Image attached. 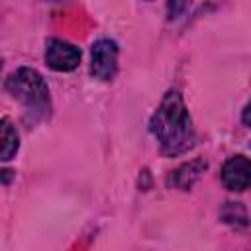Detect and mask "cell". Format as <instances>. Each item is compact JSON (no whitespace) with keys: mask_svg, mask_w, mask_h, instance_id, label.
Here are the masks:
<instances>
[{"mask_svg":"<svg viewBox=\"0 0 251 251\" xmlns=\"http://www.w3.org/2000/svg\"><path fill=\"white\" fill-rule=\"evenodd\" d=\"M149 126L151 133L157 137L163 153L167 155H178L186 151L194 141L190 116L180 94L175 90L165 94Z\"/></svg>","mask_w":251,"mask_h":251,"instance_id":"cell-1","label":"cell"},{"mask_svg":"<svg viewBox=\"0 0 251 251\" xmlns=\"http://www.w3.org/2000/svg\"><path fill=\"white\" fill-rule=\"evenodd\" d=\"M18 151V133L8 120H2V161H8Z\"/></svg>","mask_w":251,"mask_h":251,"instance_id":"cell-6","label":"cell"},{"mask_svg":"<svg viewBox=\"0 0 251 251\" xmlns=\"http://www.w3.org/2000/svg\"><path fill=\"white\" fill-rule=\"evenodd\" d=\"M118 69V45L110 39H98L92 45L90 73L100 80H110Z\"/></svg>","mask_w":251,"mask_h":251,"instance_id":"cell-3","label":"cell"},{"mask_svg":"<svg viewBox=\"0 0 251 251\" xmlns=\"http://www.w3.org/2000/svg\"><path fill=\"white\" fill-rule=\"evenodd\" d=\"M222 180L226 184V188L229 190H245L251 186V159L247 157H231L229 161H226L224 169H222Z\"/></svg>","mask_w":251,"mask_h":251,"instance_id":"cell-5","label":"cell"},{"mask_svg":"<svg viewBox=\"0 0 251 251\" xmlns=\"http://www.w3.org/2000/svg\"><path fill=\"white\" fill-rule=\"evenodd\" d=\"M6 88L14 98H18L27 110L45 112L49 108V90L43 80V76L33 69H20L16 71L8 82Z\"/></svg>","mask_w":251,"mask_h":251,"instance_id":"cell-2","label":"cell"},{"mask_svg":"<svg viewBox=\"0 0 251 251\" xmlns=\"http://www.w3.org/2000/svg\"><path fill=\"white\" fill-rule=\"evenodd\" d=\"M243 122H245V126H249L251 127V102L245 106V110H243Z\"/></svg>","mask_w":251,"mask_h":251,"instance_id":"cell-7","label":"cell"},{"mask_svg":"<svg viewBox=\"0 0 251 251\" xmlns=\"http://www.w3.org/2000/svg\"><path fill=\"white\" fill-rule=\"evenodd\" d=\"M45 61L53 71H73L80 63V51L69 41L63 39H49L45 47Z\"/></svg>","mask_w":251,"mask_h":251,"instance_id":"cell-4","label":"cell"}]
</instances>
